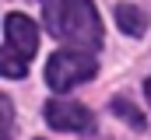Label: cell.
I'll return each instance as SVG.
<instances>
[{
  "mask_svg": "<svg viewBox=\"0 0 151 140\" xmlns=\"http://www.w3.org/2000/svg\"><path fill=\"white\" fill-rule=\"evenodd\" d=\"M46 28L77 49H95L102 42V21L91 0H42Z\"/></svg>",
  "mask_w": 151,
  "mask_h": 140,
  "instance_id": "6da1fadb",
  "label": "cell"
},
{
  "mask_svg": "<svg viewBox=\"0 0 151 140\" xmlns=\"http://www.w3.org/2000/svg\"><path fill=\"white\" fill-rule=\"evenodd\" d=\"M39 49V28L18 11H11L4 18V53H0V70L4 77H25L28 63Z\"/></svg>",
  "mask_w": 151,
  "mask_h": 140,
  "instance_id": "7a4b0ae2",
  "label": "cell"
},
{
  "mask_svg": "<svg viewBox=\"0 0 151 140\" xmlns=\"http://www.w3.org/2000/svg\"><path fill=\"white\" fill-rule=\"evenodd\" d=\"M95 74H99L95 56L81 53L74 46V49H60V53L49 56V63H46V84H49L53 91H70L77 84L91 81Z\"/></svg>",
  "mask_w": 151,
  "mask_h": 140,
  "instance_id": "3957f363",
  "label": "cell"
},
{
  "mask_svg": "<svg viewBox=\"0 0 151 140\" xmlns=\"http://www.w3.org/2000/svg\"><path fill=\"white\" fill-rule=\"evenodd\" d=\"M46 123L56 126V130H67V133H84L95 126L91 112L84 109L81 102H46Z\"/></svg>",
  "mask_w": 151,
  "mask_h": 140,
  "instance_id": "277c9868",
  "label": "cell"
},
{
  "mask_svg": "<svg viewBox=\"0 0 151 140\" xmlns=\"http://www.w3.org/2000/svg\"><path fill=\"white\" fill-rule=\"evenodd\" d=\"M116 25H119V32L134 35V39H141V35L148 32V18L134 4H116Z\"/></svg>",
  "mask_w": 151,
  "mask_h": 140,
  "instance_id": "5b68a950",
  "label": "cell"
},
{
  "mask_svg": "<svg viewBox=\"0 0 151 140\" xmlns=\"http://www.w3.org/2000/svg\"><path fill=\"white\" fill-rule=\"evenodd\" d=\"M109 112L119 116V119H123L127 126H134V130H144V126H148L144 112H141V109H134V102H130V98H123V95H116L113 102H109Z\"/></svg>",
  "mask_w": 151,
  "mask_h": 140,
  "instance_id": "8992f818",
  "label": "cell"
},
{
  "mask_svg": "<svg viewBox=\"0 0 151 140\" xmlns=\"http://www.w3.org/2000/svg\"><path fill=\"white\" fill-rule=\"evenodd\" d=\"M0 112H4V140H11V98H0Z\"/></svg>",
  "mask_w": 151,
  "mask_h": 140,
  "instance_id": "52a82bcc",
  "label": "cell"
},
{
  "mask_svg": "<svg viewBox=\"0 0 151 140\" xmlns=\"http://www.w3.org/2000/svg\"><path fill=\"white\" fill-rule=\"evenodd\" d=\"M144 95H148V105H151V77H148V84H144Z\"/></svg>",
  "mask_w": 151,
  "mask_h": 140,
  "instance_id": "ba28073f",
  "label": "cell"
}]
</instances>
